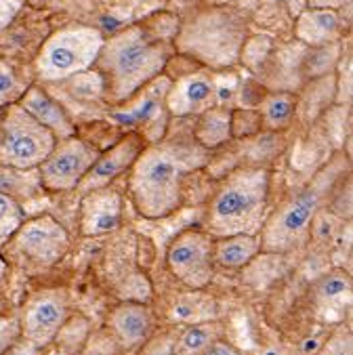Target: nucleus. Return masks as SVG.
<instances>
[{
    "label": "nucleus",
    "instance_id": "nucleus-1",
    "mask_svg": "<svg viewBox=\"0 0 353 355\" xmlns=\"http://www.w3.org/2000/svg\"><path fill=\"white\" fill-rule=\"evenodd\" d=\"M210 150L193 139L191 126H179L148 144L130 166V198L146 219L169 217L181 206L185 179L208 162Z\"/></svg>",
    "mask_w": 353,
    "mask_h": 355
},
{
    "label": "nucleus",
    "instance_id": "nucleus-2",
    "mask_svg": "<svg viewBox=\"0 0 353 355\" xmlns=\"http://www.w3.org/2000/svg\"><path fill=\"white\" fill-rule=\"evenodd\" d=\"M175 49L144 26H128L103 40L95 61L110 101L124 103L164 72Z\"/></svg>",
    "mask_w": 353,
    "mask_h": 355
},
{
    "label": "nucleus",
    "instance_id": "nucleus-3",
    "mask_svg": "<svg viewBox=\"0 0 353 355\" xmlns=\"http://www.w3.org/2000/svg\"><path fill=\"white\" fill-rule=\"evenodd\" d=\"M347 168L349 160L345 156L332 158L297 196H293L286 204H282L267 221H263V227L259 232L261 250L286 252L305 244L322 204L328 200L336 181Z\"/></svg>",
    "mask_w": 353,
    "mask_h": 355
},
{
    "label": "nucleus",
    "instance_id": "nucleus-4",
    "mask_svg": "<svg viewBox=\"0 0 353 355\" xmlns=\"http://www.w3.org/2000/svg\"><path fill=\"white\" fill-rule=\"evenodd\" d=\"M269 193V173L263 168L234 171L215 191L208 206L206 230L210 238L259 236Z\"/></svg>",
    "mask_w": 353,
    "mask_h": 355
},
{
    "label": "nucleus",
    "instance_id": "nucleus-5",
    "mask_svg": "<svg viewBox=\"0 0 353 355\" xmlns=\"http://www.w3.org/2000/svg\"><path fill=\"white\" fill-rule=\"evenodd\" d=\"M105 36L91 26H67L49 36L36 57V74L44 83L67 80L95 65Z\"/></svg>",
    "mask_w": 353,
    "mask_h": 355
},
{
    "label": "nucleus",
    "instance_id": "nucleus-6",
    "mask_svg": "<svg viewBox=\"0 0 353 355\" xmlns=\"http://www.w3.org/2000/svg\"><path fill=\"white\" fill-rule=\"evenodd\" d=\"M246 26L234 11H208L191 21L179 36V49L196 59L225 67L238 61L244 46Z\"/></svg>",
    "mask_w": 353,
    "mask_h": 355
},
{
    "label": "nucleus",
    "instance_id": "nucleus-7",
    "mask_svg": "<svg viewBox=\"0 0 353 355\" xmlns=\"http://www.w3.org/2000/svg\"><path fill=\"white\" fill-rule=\"evenodd\" d=\"M57 139L36 122L19 103H11L5 118L0 120V164L30 171L51 154Z\"/></svg>",
    "mask_w": 353,
    "mask_h": 355
},
{
    "label": "nucleus",
    "instance_id": "nucleus-8",
    "mask_svg": "<svg viewBox=\"0 0 353 355\" xmlns=\"http://www.w3.org/2000/svg\"><path fill=\"white\" fill-rule=\"evenodd\" d=\"M171 78L160 74L156 76L152 83H148L144 89H139L128 101H124L126 105H122L120 110H114L110 114V118L118 124V126H126V128H141L144 126V132H139L148 144H154V141L162 139L166 135V126H160V122H169V110H166V93L171 89Z\"/></svg>",
    "mask_w": 353,
    "mask_h": 355
},
{
    "label": "nucleus",
    "instance_id": "nucleus-9",
    "mask_svg": "<svg viewBox=\"0 0 353 355\" xmlns=\"http://www.w3.org/2000/svg\"><path fill=\"white\" fill-rule=\"evenodd\" d=\"M99 152L76 135L59 139L51 154L40 162V183L51 191L76 189Z\"/></svg>",
    "mask_w": 353,
    "mask_h": 355
},
{
    "label": "nucleus",
    "instance_id": "nucleus-10",
    "mask_svg": "<svg viewBox=\"0 0 353 355\" xmlns=\"http://www.w3.org/2000/svg\"><path fill=\"white\" fill-rule=\"evenodd\" d=\"M213 238L198 230H187L175 238L166 252L169 269L187 288L200 291L213 279Z\"/></svg>",
    "mask_w": 353,
    "mask_h": 355
},
{
    "label": "nucleus",
    "instance_id": "nucleus-11",
    "mask_svg": "<svg viewBox=\"0 0 353 355\" xmlns=\"http://www.w3.org/2000/svg\"><path fill=\"white\" fill-rule=\"evenodd\" d=\"M65 320H67L65 291L59 288L42 291L28 301L24 309V318L19 322V332L24 334L26 340H30L34 347L40 349L57 336Z\"/></svg>",
    "mask_w": 353,
    "mask_h": 355
},
{
    "label": "nucleus",
    "instance_id": "nucleus-12",
    "mask_svg": "<svg viewBox=\"0 0 353 355\" xmlns=\"http://www.w3.org/2000/svg\"><path fill=\"white\" fill-rule=\"evenodd\" d=\"M17 250L38 265H53L57 263L69 248V236L61 223L53 217L42 215L28 223H21L15 232Z\"/></svg>",
    "mask_w": 353,
    "mask_h": 355
},
{
    "label": "nucleus",
    "instance_id": "nucleus-13",
    "mask_svg": "<svg viewBox=\"0 0 353 355\" xmlns=\"http://www.w3.org/2000/svg\"><path fill=\"white\" fill-rule=\"evenodd\" d=\"M146 146H148V141L137 130L126 132L116 146H112L107 152L97 156V160L93 162V166L83 177L76 189L80 193H87L99 187H107L114 179H118L124 171H128L135 164V160L144 152Z\"/></svg>",
    "mask_w": 353,
    "mask_h": 355
},
{
    "label": "nucleus",
    "instance_id": "nucleus-14",
    "mask_svg": "<svg viewBox=\"0 0 353 355\" xmlns=\"http://www.w3.org/2000/svg\"><path fill=\"white\" fill-rule=\"evenodd\" d=\"M215 105V83L210 72H191L171 83L166 110L175 118H189Z\"/></svg>",
    "mask_w": 353,
    "mask_h": 355
},
{
    "label": "nucleus",
    "instance_id": "nucleus-15",
    "mask_svg": "<svg viewBox=\"0 0 353 355\" xmlns=\"http://www.w3.org/2000/svg\"><path fill=\"white\" fill-rule=\"evenodd\" d=\"M122 219V196L114 189L99 187L83 193L80 230L85 236H103L118 230Z\"/></svg>",
    "mask_w": 353,
    "mask_h": 355
},
{
    "label": "nucleus",
    "instance_id": "nucleus-16",
    "mask_svg": "<svg viewBox=\"0 0 353 355\" xmlns=\"http://www.w3.org/2000/svg\"><path fill=\"white\" fill-rule=\"evenodd\" d=\"M19 105L36 120L40 122L42 126H46L55 139H67L76 135V126L72 122V118L67 116V112L46 93L42 91L40 87H30L21 99H19Z\"/></svg>",
    "mask_w": 353,
    "mask_h": 355
},
{
    "label": "nucleus",
    "instance_id": "nucleus-17",
    "mask_svg": "<svg viewBox=\"0 0 353 355\" xmlns=\"http://www.w3.org/2000/svg\"><path fill=\"white\" fill-rule=\"evenodd\" d=\"M110 328L122 347L132 349L150 336L154 328V315L146 305L122 303L112 311Z\"/></svg>",
    "mask_w": 353,
    "mask_h": 355
},
{
    "label": "nucleus",
    "instance_id": "nucleus-18",
    "mask_svg": "<svg viewBox=\"0 0 353 355\" xmlns=\"http://www.w3.org/2000/svg\"><path fill=\"white\" fill-rule=\"evenodd\" d=\"M295 34L301 42L309 46H326L334 44L341 36V15L332 9H311L305 7L297 15Z\"/></svg>",
    "mask_w": 353,
    "mask_h": 355
},
{
    "label": "nucleus",
    "instance_id": "nucleus-19",
    "mask_svg": "<svg viewBox=\"0 0 353 355\" xmlns=\"http://www.w3.org/2000/svg\"><path fill=\"white\" fill-rule=\"evenodd\" d=\"M193 139L206 150H217L232 139V110L208 107L198 114V122L191 126Z\"/></svg>",
    "mask_w": 353,
    "mask_h": 355
},
{
    "label": "nucleus",
    "instance_id": "nucleus-20",
    "mask_svg": "<svg viewBox=\"0 0 353 355\" xmlns=\"http://www.w3.org/2000/svg\"><path fill=\"white\" fill-rule=\"evenodd\" d=\"M259 252H261L259 236L238 234V236H225L213 242V261L230 269L248 265Z\"/></svg>",
    "mask_w": 353,
    "mask_h": 355
},
{
    "label": "nucleus",
    "instance_id": "nucleus-21",
    "mask_svg": "<svg viewBox=\"0 0 353 355\" xmlns=\"http://www.w3.org/2000/svg\"><path fill=\"white\" fill-rule=\"evenodd\" d=\"M257 110L261 114L263 126L271 130H282L291 126L297 114V97L291 93H265Z\"/></svg>",
    "mask_w": 353,
    "mask_h": 355
},
{
    "label": "nucleus",
    "instance_id": "nucleus-22",
    "mask_svg": "<svg viewBox=\"0 0 353 355\" xmlns=\"http://www.w3.org/2000/svg\"><path fill=\"white\" fill-rule=\"evenodd\" d=\"M219 338L217 324H196L183 332L177 343V355H202L206 347Z\"/></svg>",
    "mask_w": 353,
    "mask_h": 355
},
{
    "label": "nucleus",
    "instance_id": "nucleus-23",
    "mask_svg": "<svg viewBox=\"0 0 353 355\" xmlns=\"http://www.w3.org/2000/svg\"><path fill=\"white\" fill-rule=\"evenodd\" d=\"M21 223H24L21 206L9 193H0V246H5V242H9L11 236H15Z\"/></svg>",
    "mask_w": 353,
    "mask_h": 355
},
{
    "label": "nucleus",
    "instance_id": "nucleus-24",
    "mask_svg": "<svg viewBox=\"0 0 353 355\" xmlns=\"http://www.w3.org/2000/svg\"><path fill=\"white\" fill-rule=\"evenodd\" d=\"M349 291H351L349 275L343 271H332L326 277H322V282L318 284V299L322 303H334L345 299Z\"/></svg>",
    "mask_w": 353,
    "mask_h": 355
},
{
    "label": "nucleus",
    "instance_id": "nucleus-25",
    "mask_svg": "<svg viewBox=\"0 0 353 355\" xmlns=\"http://www.w3.org/2000/svg\"><path fill=\"white\" fill-rule=\"evenodd\" d=\"M215 83V105L232 110L238 101V91H240V78L232 72H219L213 74Z\"/></svg>",
    "mask_w": 353,
    "mask_h": 355
},
{
    "label": "nucleus",
    "instance_id": "nucleus-26",
    "mask_svg": "<svg viewBox=\"0 0 353 355\" xmlns=\"http://www.w3.org/2000/svg\"><path fill=\"white\" fill-rule=\"evenodd\" d=\"M26 93V85L24 80L17 76L15 69L0 61V105H11L17 99H21V95Z\"/></svg>",
    "mask_w": 353,
    "mask_h": 355
},
{
    "label": "nucleus",
    "instance_id": "nucleus-27",
    "mask_svg": "<svg viewBox=\"0 0 353 355\" xmlns=\"http://www.w3.org/2000/svg\"><path fill=\"white\" fill-rule=\"evenodd\" d=\"M261 114L255 107L232 110V139L234 137H252L261 130Z\"/></svg>",
    "mask_w": 353,
    "mask_h": 355
},
{
    "label": "nucleus",
    "instance_id": "nucleus-28",
    "mask_svg": "<svg viewBox=\"0 0 353 355\" xmlns=\"http://www.w3.org/2000/svg\"><path fill=\"white\" fill-rule=\"evenodd\" d=\"M318 355H353V338L347 326L336 328L330 338L322 345Z\"/></svg>",
    "mask_w": 353,
    "mask_h": 355
},
{
    "label": "nucleus",
    "instance_id": "nucleus-29",
    "mask_svg": "<svg viewBox=\"0 0 353 355\" xmlns=\"http://www.w3.org/2000/svg\"><path fill=\"white\" fill-rule=\"evenodd\" d=\"M78 355H116V340L105 334H95Z\"/></svg>",
    "mask_w": 353,
    "mask_h": 355
},
{
    "label": "nucleus",
    "instance_id": "nucleus-30",
    "mask_svg": "<svg viewBox=\"0 0 353 355\" xmlns=\"http://www.w3.org/2000/svg\"><path fill=\"white\" fill-rule=\"evenodd\" d=\"M19 322L13 318H0V355L19 338Z\"/></svg>",
    "mask_w": 353,
    "mask_h": 355
},
{
    "label": "nucleus",
    "instance_id": "nucleus-31",
    "mask_svg": "<svg viewBox=\"0 0 353 355\" xmlns=\"http://www.w3.org/2000/svg\"><path fill=\"white\" fill-rule=\"evenodd\" d=\"M21 0H0V30H3L19 11Z\"/></svg>",
    "mask_w": 353,
    "mask_h": 355
},
{
    "label": "nucleus",
    "instance_id": "nucleus-32",
    "mask_svg": "<svg viewBox=\"0 0 353 355\" xmlns=\"http://www.w3.org/2000/svg\"><path fill=\"white\" fill-rule=\"evenodd\" d=\"M202 355H240V353H238L230 343L217 338V340H213V343H210V345L206 347V351H204Z\"/></svg>",
    "mask_w": 353,
    "mask_h": 355
},
{
    "label": "nucleus",
    "instance_id": "nucleus-33",
    "mask_svg": "<svg viewBox=\"0 0 353 355\" xmlns=\"http://www.w3.org/2000/svg\"><path fill=\"white\" fill-rule=\"evenodd\" d=\"M36 351H38V347H34L30 340L24 338V343H17L15 340L3 355H36Z\"/></svg>",
    "mask_w": 353,
    "mask_h": 355
},
{
    "label": "nucleus",
    "instance_id": "nucleus-34",
    "mask_svg": "<svg viewBox=\"0 0 353 355\" xmlns=\"http://www.w3.org/2000/svg\"><path fill=\"white\" fill-rule=\"evenodd\" d=\"M305 3L311 9H332V11H338L341 7L349 5V0H305Z\"/></svg>",
    "mask_w": 353,
    "mask_h": 355
},
{
    "label": "nucleus",
    "instance_id": "nucleus-35",
    "mask_svg": "<svg viewBox=\"0 0 353 355\" xmlns=\"http://www.w3.org/2000/svg\"><path fill=\"white\" fill-rule=\"evenodd\" d=\"M277 3L286 5V7H289V11H291L293 15H299V13L307 7L305 0H277Z\"/></svg>",
    "mask_w": 353,
    "mask_h": 355
},
{
    "label": "nucleus",
    "instance_id": "nucleus-36",
    "mask_svg": "<svg viewBox=\"0 0 353 355\" xmlns=\"http://www.w3.org/2000/svg\"><path fill=\"white\" fill-rule=\"evenodd\" d=\"M5 273H7V263H5L3 259H0V279L5 277Z\"/></svg>",
    "mask_w": 353,
    "mask_h": 355
},
{
    "label": "nucleus",
    "instance_id": "nucleus-37",
    "mask_svg": "<svg viewBox=\"0 0 353 355\" xmlns=\"http://www.w3.org/2000/svg\"><path fill=\"white\" fill-rule=\"evenodd\" d=\"M30 3H34V5H40V3H46V0H30Z\"/></svg>",
    "mask_w": 353,
    "mask_h": 355
}]
</instances>
